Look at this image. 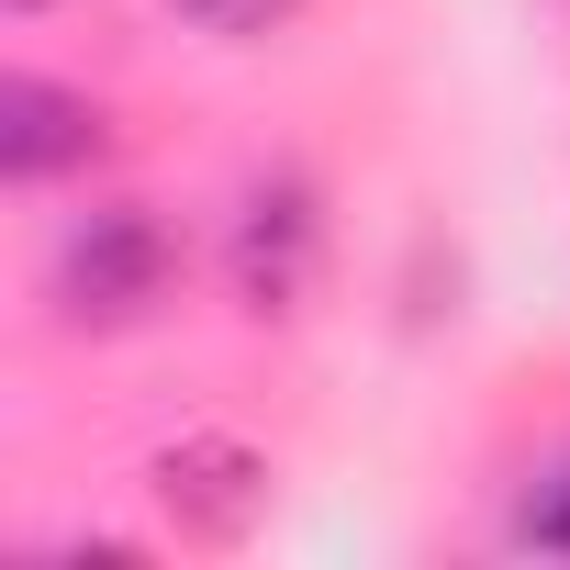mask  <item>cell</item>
I'll return each instance as SVG.
<instances>
[{"label":"cell","mask_w":570,"mask_h":570,"mask_svg":"<svg viewBox=\"0 0 570 570\" xmlns=\"http://www.w3.org/2000/svg\"><path fill=\"white\" fill-rule=\"evenodd\" d=\"M314 257H325V213H314V190H303L292 168L257 179V190L235 202L224 268H235V303H246V314H292V303L314 292Z\"/></svg>","instance_id":"cell-2"},{"label":"cell","mask_w":570,"mask_h":570,"mask_svg":"<svg viewBox=\"0 0 570 570\" xmlns=\"http://www.w3.org/2000/svg\"><path fill=\"white\" fill-rule=\"evenodd\" d=\"M12 12H46V0H12Z\"/></svg>","instance_id":"cell-7"},{"label":"cell","mask_w":570,"mask_h":570,"mask_svg":"<svg viewBox=\"0 0 570 570\" xmlns=\"http://www.w3.org/2000/svg\"><path fill=\"white\" fill-rule=\"evenodd\" d=\"M90 157H101V101L90 90L35 79V68L0 79V179H12V190H46V179H68Z\"/></svg>","instance_id":"cell-3"},{"label":"cell","mask_w":570,"mask_h":570,"mask_svg":"<svg viewBox=\"0 0 570 570\" xmlns=\"http://www.w3.org/2000/svg\"><path fill=\"white\" fill-rule=\"evenodd\" d=\"M46 292H57V325H90V336L146 325L179 292V235L146 202H90L57 235V257H46Z\"/></svg>","instance_id":"cell-1"},{"label":"cell","mask_w":570,"mask_h":570,"mask_svg":"<svg viewBox=\"0 0 570 570\" xmlns=\"http://www.w3.org/2000/svg\"><path fill=\"white\" fill-rule=\"evenodd\" d=\"M157 492H168V514H190L202 537H246L257 503H268V470H257L235 436H190V448L157 459Z\"/></svg>","instance_id":"cell-4"},{"label":"cell","mask_w":570,"mask_h":570,"mask_svg":"<svg viewBox=\"0 0 570 570\" xmlns=\"http://www.w3.org/2000/svg\"><path fill=\"white\" fill-rule=\"evenodd\" d=\"M168 12L190 23V35H213V46H257V35H279L303 12V0H168Z\"/></svg>","instance_id":"cell-5"},{"label":"cell","mask_w":570,"mask_h":570,"mask_svg":"<svg viewBox=\"0 0 570 570\" xmlns=\"http://www.w3.org/2000/svg\"><path fill=\"white\" fill-rule=\"evenodd\" d=\"M514 537H525V548H548V559H570V459H559V470H548V481L525 492Z\"/></svg>","instance_id":"cell-6"}]
</instances>
